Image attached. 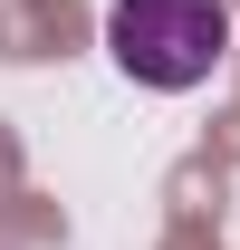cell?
Instances as JSON below:
<instances>
[{
    "label": "cell",
    "instance_id": "6da1fadb",
    "mask_svg": "<svg viewBox=\"0 0 240 250\" xmlns=\"http://www.w3.org/2000/svg\"><path fill=\"white\" fill-rule=\"evenodd\" d=\"M106 48L135 87H202L231 58V10L221 0H116L106 10Z\"/></svg>",
    "mask_w": 240,
    "mask_h": 250
}]
</instances>
